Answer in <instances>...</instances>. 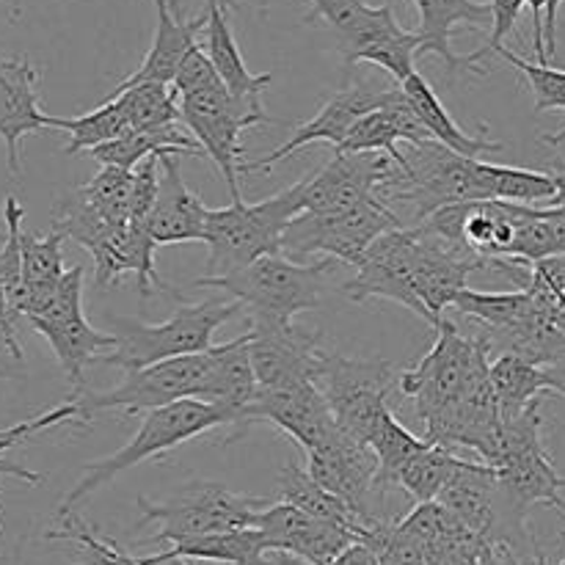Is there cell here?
<instances>
[{"instance_id":"cell-59","label":"cell","mask_w":565,"mask_h":565,"mask_svg":"<svg viewBox=\"0 0 565 565\" xmlns=\"http://www.w3.org/2000/svg\"><path fill=\"white\" fill-rule=\"evenodd\" d=\"M563 541H565V533H563Z\"/></svg>"},{"instance_id":"cell-17","label":"cell","mask_w":565,"mask_h":565,"mask_svg":"<svg viewBox=\"0 0 565 565\" xmlns=\"http://www.w3.org/2000/svg\"><path fill=\"white\" fill-rule=\"evenodd\" d=\"M408 241H412L408 226H392L384 235L375 237L373 246L364 252L362 263L356 265V276L342 287V292L356 303L367 301V298H386V301L412 309L425 323H430L428 309L414 292L412 268H408Z\"/></svg>"},{"instance_id":"cell-48","label":"cell","mask_w":565,"mask_h":565,"mask_svg":"<svg viewBox=\"0 0 565 565\" xmlns=\"http://www.w3.org/2000/svg\"><path fill=\"white\" fill-rule=\"evenodd\" d=\"M565 0H544V47L546 61H552L557 50V11Z\"/></svg>"},{"instance_id":"cell-33","label":"cell","mask_w":565,"mask_h":565,"mask_svg":"<svg viewBox=\"0 0 565 565\" xmlns=\"http://www.w3.org/2000/svg\"><path fill=\"white\" fill-rule=\"evenodd\" d=\"M279 494L281 502L309 513V516L345 524V527H351L353 533L359 535V541H362L364 530H367V524H364L345 502L337 500L334 494H329L320 483H315L312 475H309L298 461H287L285 469L279 472Z\"/></svg>"},{"instance_id":"cell-43","label":"cell","mask_w":565,"mask_h":565,"mask_svg":"<svg viewBox=\"0 0 565 565\" xmlns=\"http://www.w3.org/2000/svg\"><path fill=\"white\" fill-rule=\"evenodd\" d=\"M524 0H491V33L489 39H486V44L480 50H475V53L463 55V61H467L469 70L475 72V75H486V70L480 66V61L486 58V55L494 53L497 47H500L502 42H505L508 33L516 28V20L519 14H522L524 9Z\"/></svg>"},{"instance_id":"cell-50","label":"cell","mask_w":565,"mask_h":565,"mask_svg":"<svg viewBox=\"0 0 565 565\" xmlns=\"http://www.w3.org/2000/svg\"><path fill=\"white\" fill-rule=\"evenodd\" d=\"M544 381H546V392H557V395L565 397V356L555 359V362L544 364Z\"/></svg>"},{"instance_id":"cell-19","label":"cell","mask_w":565,"mask_h":565,"mask_svg":"<svg viewBox=\"0 0 565 565\" xmlns=\"http://www.w3.org/2000/svg\"><path fill=\"white\" fill-rule=\"evenodd\" d=\"M248 356H252L257 386H281L296 381H318L326 351L320 348V331H307L296 323L257 326L248 329Z\"/></svg>"},{"instance_id":"cell-30","label":"cell","mask_w":565,"mask_h":565,"mask_svg":"<svg viewBox=\"0 0 565 565\" xmlns=\"http://www.w3.org/2000/svg\"><path fill=\"white\" fill-rule=\"evenodd\" d=\"M401 88L406 92V97L412 99L414 110L419 114L423 125L428 127L430 138H434L436 143H441V147L452 149V152L463 154V158H483V154H494L502 149L500 141L486 138L489 127H483V132H478V136L463 132L461 125H456L452 116L447 114V108L441 105L439 94L434 92V86H430L417 70H414L406 81H401Z\"/></svg>"},{"instance_id":"cell-44","label":"cell","mask_w":565,"mask_h":565,"mask_svg":"<svg viewBox=\"0 0 565 565\" xmlns=\"http://www.w3.org/2000/svg\"><path fill=\"white\" fill-rule=\"evenodd\" d=\"M158 180H160V154H149L141 163L132 169L130 180V196H127V215L132 221H147L149 210H152L154 196H158Z\"/></svg>"},{"instance_id":"cell-41","label":"cell","mask_w":565,"mask_h":565,"mask_svg":"<svg viewBox=\"0 0 565 565\" xmlns=\"http://www.w3.org/2000/svg\"><path fill=\"white\" fill-rule=\"evenodd\" d=\"M22 215H25V210H22V204L17 202V196H6L3 202L6 232H3V241H0V281H3L6 298H9V307L17 320H20V301H22V254H20Z\"/></svg>"},{"instance_id":"cell-36","label":"cell","mask_w":565,"mask_h":565,"mask_svg":"<svg viewBox=\"0 0 565 565\" xmlns=\"http://www.w3.org/2000/svg\"><path fill=\"white\" fill-rule=\"evenodd\" d=\"M50 130L70 132L72 138L70 143H66V154H77V152H88V149L121 136V132L127 130V116L119 99L108 97L103 99L97 108L88 110L86 116H72V119L50 116Z\"/></svg>"},{"instance_id":"cell-21","label":"cell","mask_w":565,"mask_h":565,"mask_svg":"<svg viewBox=\"0 0 565 565\" xmlns=\"http://www.w3.org/2000/svg\"><path fill=\"white\" fill-rule=\"evenodd\" d=\"M381 99H384V88L370 86V83H364V81H356L351 88H345V92H340V94H334L331 99H326L312 119L303 121V125H298L296 130H292L290 141H285L281 147H276L274 152L263 154L259 160L241 163V169L237 171H241V174H265L270 166L279 163V160H285V158H290V154H296L298 149L309 147V143H315V141H326V143H331V147H337V143L348 136V130H351L353 121H356L359 116L370 114L373 108H379Z\"/></svg>"},{"instance_id":"cell-32","label":"cell","mask_w":565,"mask_h":565,"mask_svg":"<svg viewBox=\"0 0 565 565\" xmlns=\"http://www.w3.org/2000/svg\"><path fill=\"white\" fill-rule=\"evenodd\" d=\"M166 557L182 561H210L224 565H270V552L257 527L224 530V533L196 535V539L171 544V550L160 552Z\"/></svg>"},{"instance_id":"cell-34","label":"cell","mask_w":565,"mask_h":565,"mask_svg":"<svg viewBox=\"0 0 565 565\" xmlns=\"http://www.w3.org/2000/svg\"><path fill=\"white\" fill-rule=\"evenodd\" d=\"M370 450L375 452V461H379V472H375V491H384L390 486H395L397 472L403 469V463L419 452L423 447H428V439H419L412 430L403 428L395 419V414L390 412V406L384 412L375 414V419L367 428Z\"/></svg>"},{"instance_id":"cell-46","label":"cell","mask_w":565,"mask_h":565,"mask_svg":"<svg viewBox=\"0 0 565 565\" xmlns=\"http://www.w3.org/2000/svg\"><path fill=\"white\" fill-rule=\"evenodd\" d=\"M527 281L546 287V290L555 292V296L557 292H565V252L527 265ZM527 281H524V285H527Z\"/></svg>"},{"instance_id":"cell-20","label":"cell","mask_w":565,"mask_h":565,"mask_svg":"<svg viewBox=\"0 0 565 565\" xmlns=\"http://www.w3.org/2000/svg\"><path fill=\"white\" fill-rule=\"evenodd\" d=\"M42 72L28 55L0 58V138L6 143L9 174L20 177V143L25 136L50 130V116L42 110L39 97Z\"/></svg>"},{"instance_id":"cell-28","label":"cell","mask_w":565,"mask_h":565,"mask_svg":"<svg viewBox=\"0 0 565 565\" xmlns=\"http://www.w3.org/2000/svg\"><path fill=\"white\" fill-rule=\"evenodd\" d=\"M207 55L215 66V75L224 83L226 92L243 105L254 110H263V92L274 75H254L248 72L246 61H243L241 50H237L235 36H232L230 20L226 11L218 6H207Z\"/></svg>"},{"instance_id":"cell-42","label":"cell","mask_w":565,"mask_h":565,"mask_svg":"<svg viewBox=\"0 0 565 565\" xmlns=\"http://www.w3.org/2000/svg\"><path fill=\"white\" fill-rule=\"evenodd\" d=\"M500 58H505L508 64L516 66L524 77H527L530 88H533L535 97V114H544V110H565V70H555L550 64H533V61L519 58L513 50H508L505 44L494 50Z\"/></svg>"},{"instance_id":"cell-2","label":"cell","mask_w":565,"mask_h":565,"mask_svg":"<svg viewBox=\"0 0 565 565\" xmlns=\"http://www.w3.org/2000/svg\"><path fill=\"white\" fill-rule=\"evenodd\" d=\"M221 425H232L230 414L224 408L213 406V403L196 401V397H185V401L152 408V412L143 414L138 434L119 452L83 467V478L64 497L58 511H75L83 500H88L94 491L108 486L110 480L119 478L127 469L138 467V463L149 461V458L160 456V452L174 450V447L185 445V441L199 439L202 434L221 428Z\"/></svg>"},{"instance_id":"cell-27","label":"cell","mask_w":565,"mask_h":565,"mask_svg":"<svg viewBox=\"0 0 565 565\" xmlns=\"http://www.w3.org/2000/svg\"><path fill=\"white\" fill-rule=\"evenodd\" d=\"M419 9V55H439L447 66V75L456 72H472L461 55L452 53L450 39L452 31L461 25L469 28H486L491 25V3H480V0H414Z\"/></svg>"},{"instance_id":"cell-7","label":"cell","mask_w":565,"mask_h":565,"mask_svg":"<svg viewBox=\"0 0 565 565\" xmlns=\"http://www.w3.org/2000/svg\"><path fill=\"white\" fill-rule=\"evenodd\" d=\"M268 505L270 500L235 494L215 480H191L163 502L138 497L141 524H158L154 544H180L196 535L254 527L257 513Z\"/></svg>"},{"instance_id":"cell-25","label":"cell","mask_w":565,"mask_h":565,"mask_svg":"<svg viewBox=\"0 0 565 565\" xmlns=\"http://www.w3.org/2000/svg\"><path fill=\"white\" fill-rule=\"evenodd\" d=\"M248 340H252V334H243L237 340L224 342V345L207 348V379H204L202 395H199V401L213 403V406L224 408L230 414L235 436L237 428H241L243 412L257 395Z\"/></svg>"},{"instance_id":"cell-18","label":"cell","mask_w":565,"mask_h":565,"mask_svg":"<svg viewBox=\"0 0 565 565\" xmlns=\"http://www.w3.org/2000/svg\"><path fill=\"white\" fill-rule=\"evenodd\" d=\"M254 527L263 535L268 552L301 557L312 565H329L342 550L359 541V535L345 524L309 516L287 502L263 508L254 519Z\"/></svg>"},{"instance_id":"cell-4","label":"cell","mask_w":565,"mask_h":565,"mask_svg":"<svg viewBox=\"0 0 565 565\" xmlns=\"http://www.w3.org/2000/svg\"><path fill=\"white\" fill-rule=\"evenodd\" d=\"M243 312L241 301L207 298L196 307H180L166 323L147 326L130 318H114L116 348L103 353L99 364L121 367L125 373L149 367L166 359L191 356L213 348V337L226 320Z\"/></svg>"},{"instance_id":"cell-14","label":"cell","mask_w":565,"mask_h":565,"mask_svg":"<svg viewBox=\"0 0 565 565\" xmlns=\"http://www.w3.org/2000/svg\"><path fill=\"white\" fill-rule=\"evenodd\" d=\"M254 423L276 425L281 434L298 441L303 450H312V447L323 445L337 428L329 401H326L320 386L312 384V381H296V384L281 386H257V395H254V401L243 412L237 434H243Z\"/></svg>"},{"instance_id":"cell-54","label":"cell","mask_w":565,"mask_h":565,"mask_svg":"<svg viewBox=\"0 0 565 565\" xmlns=\"http://www.w3.org/2000/svg\"><path fill=\"white\" fill-rule=\"evenodd\" d=\"M552 315H555L557 323L565 329V292H557L555 296V309H552Z\"/></svg>"},{"instance_id":"cell-31","label":"cell","mask_w":565,"mask_h":565,"mask_svg":"<svg viewBox=\"0 0 565 565\" xmlns=\"http://www.w3.org/2000/svg\"><path fill=\"white\" fill-rule=\"evenodd\" d=\"M489 384L494 392L500 423L519 417L535 401H544V370L516 353H497L489 359Z\"/></svg>"},{"instance_id":"cell-55","label":"cell","mask_w":565,"mask_h":565,"mask_svg":"<svg viewBox=\"0 0 565 565\" xmlns=\"http://www.w3.org/2000/svg\"><path fill=\"white\" fill-rule=\"evenodd\" d=\"M544 143H550V147H563V143H565V127L561 132H555V136H544Z\"/></svg>"},{"instance_id":"cell-57","label":"cell","mask_w":565,"mask_h":565,"mask_svg":"<svg viewBox=\"0 0 565 565\" xmlns=\"http://www.w3.org/2000/svg\"><path fill=\"white\" fill-rule=\"evenodd\" d=\"M207 6H218V9H224V11H230V9H235V0H207Z\"/></svg>"},{"instance_id":"cell-37","label":"cell","mask_w":565,"mask_h":565,"mask_svg":"<svg viewBox=\"0 0 565 565\" xmlns=\"http://www.w3.org/2000/svg\"><path fill=\"white\" fill-rule=\"evenodd\" d=\"M58 527L50 530L47 541H72L77 546V561L72 565H143L141 557H132L108 535H99L88 527L75 511H58Z\"/></svg>"},{"instance_id":"cell-10","label":"cell","mask_w":565,"mask_h":565,"mask_svg":"<svg viewBox=\"0 0 565 565\" xmlns=\"http://www.w3.org/2000/svg\"><path fill=\"white\" fill-rule=\"evenodd\" d=\"M392 226H403V221L397 218L395 210L384 199H373V202H364L359 207L345 210V213L331 215H315L301 210L287 224L279 243V254L298 259V263H301V257L320 254V257H334L356 268L375 237L384 235Z\"/></svg>"},{"instance_id":"cell-52","label":"cell","mask_w":565,"mask_h":565,"mask_svg":"<svg viewBox=\"0 0 565 565\" xmlns=\"http://www.w3.org/2000/svg\"><path fill=\"white\" fill-rule=\"evenodd\" d=\"M143 565H188L182 557H166V555H149L141 557Z\"/></svg>"},{"instance_id":"cell-39","label":"cell","mask_w":565,"mask_h":565,"mask_svg":"<svg viewBox=\"0 0 565 565\" xmlns=\"http://www.w3.org/2000/svg\"><path fill=\"white\" fill-rule=\"evenodd\" d=\"M66 237L58 230H50L47 235H33V232H20V254H22V301L31 292L44 290L55 285L64 274V246ZM20 301V309H22Z\"/></svg>"},{"instance_id":"cell-29","label":"cell","mask_w":565,"mask_h":565,"mask_svg":"<svg viewBox=\"0 0 565 565\" xmlns=\"http://www.w3.org/2000/svg\"><path fill=\"white\" fill-rule=\"evenodd\" d=\"M88 154L103 166L132 171L149 154H177V158L180 154H193V158H204V149L199 147L191 132L182 130L180 121H174V125L125 130L121 136L88 149Z\"/></svg>"},{"instance_id":"cell-6","label":"cell","mask_w":565,"mask_h":565,"mask_svg":"<svg viewBox=\"0 0 565 565\" xmlns=\"http://www.w3.org/2000/svg\"><path fill=\"white\" fill-rule=\"evenodd\" d=\"M541 403L544 401H535L519 417L500 425L497 456L489 467H494L502 494L524 516L533 505H550L565 516V478L555 469L544 445Z\"/></svg>"},{"instance_id":"cell-40","label":"cell","mask_w":565,"mask_h":565,"mask_svg":"<svg viewBox=\"0 0 565 565\" xmlns=\"http://www.w3.org/2000/svg\"><path fill=\"white\" fill-rule=\"evenodd\" d=\"M121 103L127 116V130H141V127H160L182 121L180 103L169 83H136L125 92L114 94Z\"/></svg>"},{"instance_id":"cell-12","label":"cell","mask_w":565,"mask_h":565,"mask_svg":"<svg viewBox=\"0 0 565 565\" xmlns=\"http://www.w3.org/2000/svg\"><path fill=\"white\" fill-rule=\"evenodd\" d=\"M204 379H207V351L191 353V356L166 359L149 367L132 370L119 386L108 392H77V408L81 417L92 419L103 408H119L127 414H147L152 408L169 406V403L185 401V397L202 395Z\"/></svg>"},{"instance_id":"cell-51","label":"cell","mask_w":565,"mask_h":565,"mask_svg":"<svg viewBox=\"0 0 565 565\" xmlns=\"http://www.w3.org/2000/svg\"><path fill=\"white\" fill-rule=\"evenodd\" d=\"M550 174H552V180H555V196H552L544 207H563L565 204V163H557Z\"/></svg>"},{"instance_id":"cell-24","label":"cell","mask_w":565,"mask_h":565,"mask_svg":"<svg viewBox=\"0 0 565 565\" xmlns=\"http://www.w3.org/2000/svg\"><path fill=\"white\" fill-rule=\"evenodd\" d=\"M154 248L158 243L152 241L143 221L127 218L125 224L114 226L108 237L94 252H88L94 257V270H97L94 281L99 290L116 285V279L125 274H132L138 292L143 298L152 296L154 287H160L158 270H154Z\"/></svg>"},{"instance_id":"cell-3","label":"cell","mask_w":565,"mask_h":565,"mask_svg":"<svg viewBox=\"0 0 565 565\" xmlns=\"http://www.w3.org/2000/svg\"><path fill=\"white\" fill-rule=\"evenodd\" d=\"M379 196L386 204L403 202L414 207L417 224L447 204L489 199L480 158H463L436 141L408 143V149H401V160H392Z\"/></svg>"},{"instance_id":"cell-5","label":"cell","mask_w":565,"mask_h":565,"mask_svg":"<svg viewBox=\"0 0 565 565\" xmlns=\"http://www.w3.org/2000/svg\"><path fill=\"white\" fill-rule=\"evenodd\" d=\"M303 185L307 180L257 204L237 199L230 207L207 210L202 243H207L210 248L213 276L232 274L263 254L279 252L287 224L303 210Z\"/></svg>"},{"instance_id":"cell-56","label":"cell","mask_w":565,"mask_h":565,"mask_svg":"<svg viewBox=\"0 0 565 565\" xmlns=\"http://www.w3.org/2000/svg\"><path fill=\"white\" fill-rule=\"evenodd\" d=\"M530 565H565V557H563L561 563H550V561H546V557H544V552L535 550V557H533V563H530Z\"/></svg>"},{"instance_id":"cell-22","label":"cell","mask_w":565,"mask_h":565,"mask_svg":"<svg viewBox=\"0 0 565 565\" xmlns=\"http://www.w3.org/2000/svg\"><path fill=\"white\" fill-rule=\"evenodd\" d=\"M204 221H207V207L182 180L177 154H160L158 196H154L152 210L143 221L152 241L158 246L202 241Z\"/></svg>"},{"instance_id":"cell-49","label":"cell","mask_w":565,"mask_h":565,"mask_svg":"<svg viewBox=\"0 0 565 565\" xmlns=\"http://www.w3.org/2000/svg\"><path fill=\"white\" fill-rule=\"evenodd\" d=\"M329 565H381V563L370 546H364L362 541H353V544L348 546V550H342Z\"/></svg>"},{"instance_id":"cell-38","label":"cell","mask_w":565,"mask_h":565,"mask_svg":"<svg viewBox=\"0 0 565 565\" xmlns=\"http://www.w3.org/2000/svg\"><path fill=\"white\" fill-rule=\"evenodd\" d=\"M480 171H483V185L489 199L544 207L555 196V180H552L550 171L511 169V166H494L486 163V160H480Z\"/></svg>"},{"instance_id":"cell-13","label":"cell","mask_w":565,"mask_h":565,"mask_svg":"<svg viewBox=\"0 0 565 565\" xmlns=\"http://www.w3.org/2000/svg\"><path fill=\"white\" fill-rule=\"evenodd\" d=\"M384 359H348L326 353L315 384L329 401L334 423L356 439H367V428L375 414L386 408L395 373Z\"/></svg>"},{"instance_id":"cell-47","label":"cell","mask_w":565,"mask_h":565,"mask_svg":"<svg viewBox=\"0 0 565 565\" xmlns=\"http://www.w3.org/2000/svg\"><path fill=\"white\" fill-rule=\"evenodd\" d=\"M22 362H25V353H22L17 334L0 326V375H6L11 367Z\"/></svg>"},{"instance_id":"cell-35","label":"cell","mask_w":565,"mask_h":565,"mask_svg":"<svg viewBox=\"0 0 565 565\" xmlns=\"http://www.w3.org/2000/svg\"><path fill=\"white\" fill-rule=\"evenodd\" d=\"M461 461L463 458H458L456 452L447 450V447L428 445L419 452H414V456L403 463V469L397 472L395 486H401L414 502H434Z\"/></svg>"},{"instance_id":"cell-45","label":"cell","mask_w":565,"mask_h":565,"mask_svg":"<svg viewBox=\"0 0 565 565\" xmlns=\"http://www.w3.org/2000/svg\"><path fill=\"white\" fill-rule=\"evenodd\" d=\"M215 83H221V81H218V75H215L213 61H210V55L204 53L202 44L196 42L191 50H188L185 58L180 61V66H177L171 88H174L177 97H182V94L202 92V88L215 86Z\"/></svg>"},{"instance_id":"cell-1","label":"cell","mask_w":565,"mask_h":565,"mask_svg":"<svg viewBox=\"0 0 565 565\" xmlns=\"http://www.w3.org/2000/svg\"><path fill=\"white\" fill-rule=\"evenodd\" d=\"M340 259L323 257L315 263H298L285 254H263L254 263L221 276H204L191 281V287H213L224 290L243 303L252 315V329L257 326L292 323V318L309 309L323 307L326 279L337 270Z\"/></svg>"},{"instance_id":"cell-26","label":"cell","mask_w":565,"mask_h":565,"mask_svg":"<svg viewBox=\"0 0 565 565\" xmlns=\"http://www.w3.org/2000/svg\"><path fill=\"white\" fill-rule=\"evenodd\" d=\"M152 3L154 9H158V28H154L152 47H149L141 66H138L132 75H127L125 81L114 88V94L147 81L169 83L171 86L177 66L185 58L188 50L196 44L199 31L207 25V9H204V14H199L196 20H180L174 11V3H169V0H152ZM114 94H110V97H114Z\"/></svg>"},{"instance_id":"cell-23","label":"cell","mask_w":565,"mask_h":565,"mask_svg":"<svg viewBox=\"0 0 565 565\" xmlns=\"http://www.w3.org/2000/svg\"><path fill=\"white\" fill-rule=\"evenodd\" d=\"M312 9L303 17L307 25L326 22L340 39L345 64L353 66L362 61L364 50L373 47L381 39H390L401 33V22L395 20L392 3L367 6L364 0H309Z\"/></svg>"},{"instance_id":"cell-16","label":"cell","mask_w":565,"mask_h":565,"mask_svg":"<svg viewBox=\"0 0 565 565\" xmlns=\"http://www.w3.org/2000/svg\"><path fill=\"white\" fill-rule=\"evenodd\" d=\"M390 169L392 158L384 152H334L323 169L307 177L303 213H345L381 199L379 191L390 177Z\"/></svg>"},{"instance_id":"cell-9","label":"cell","mask_w":565,"mask_h":565,"mask_svg":"<svg viewBox=\"0 0 565 565\" xmlns=\"http://www.w3.org/2000/svg\"><path fill=\"white\" fill-rule=\"evenodd\" d=\"M28 326L53 348L66 381L83 392L86 384V370L99 362L105 351L116 348V334L97 331L83 315V268L64 270L61 279L50 290L47 301L42 303L36 315H28Z\"/></svg>"},{"instance_id":"cell-53","label":"cell","mask_w":565,"mask_h":565,"mask_svg":"<svg viewBox=\"0 0 565 565\" xmlns=\"http://www.w3.org/2000/svg\"><path fill=\"white\" fill-rule=\"evenodd\" d=\"M270 565H312L307 561H301V557H292V555H281V552H270Z\"/></svg>"},{"instance_id":"cell-58","label":"cell","mask_w":565,"mask_h":565,"mask_svg":"<svg viewBox=\"0 0 565 565\" xmlns=\"http://www.w3.org/2000/svg\"><path fill=\"white\" fill-rule=\"evenodd\" d=\"M0 241H3V235H0Z\"/></svg>"},{"instance_id":"cell-11","label":"cell","mask_w":565,"mask_h":565,"mask_svg":"<svg viewBox=\"0 0 565 565\" xmlns=\"http://www.w3.org/2000/svg\"><path fill=\"white\" fill-rule=\"evenodd\" d=\"M180 116L185 121L188 132L196 138L199 147L204 149L210 160L218 166L230 185L232 202L243 199L237 174H241V154L243 149V130L254 125H268L270 116L265 110H254L243 105L241 99L226 92L224 83L202 88V92L182 94L180 97Z\"/></svg>"},{"instance_id":"cell-15","label":"cell","mask_w":565,"mask_h":565,"mask_svg":"<svg viewBox=\"0 0 565 565\" xmlns=\"http://www.w3.org/2000/svg\"><path fill=\"white\" fill-rule=\"evenodd\" d=\"M307 472L312 475L315 483L345 502L367 527L379 519L370 511L379 461L367 441L356 439L337 425L323 445L307 450Z\"/></svg>"},{"instance_id":"cell-8","label":"cell","mask_w":565,"mask_h":565,"mask_svg":"<svg viewBox=\"0 0 565 565\" xmlns=\"http://www.w3.org/2000/svg\"><path fill=\"white\" fill-rule=\"evenodd\" d=\"M489 348L478 334L463 337L452 320L441 318V323L436 326L434 348L412 370L397 375V386L414 401L417 417L428 423L434 414L461 395L475 375L489 367Z\"/></svg>"}]
</instances>
